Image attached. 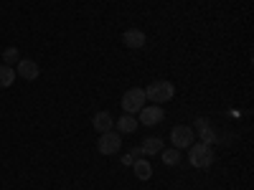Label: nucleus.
I'll return each instance as SVG.
<instances>
[{
    "instance_id": "4468645a",
    "label": "nucleus",
    "mask_w": 254,
    "mask_h": 190,
    "mask_svg": "<svg viewBox=\"0 0 254 190\" xmlns=\"http://www.w3.org/2000/svg\"><path fill=\"white\" fill-rule=\"evenodd\" d=\"M178 160H181V150H163V162L165 165H178Z\"/></svg>"
},
{
    "instance_id": "20e7f679",
    "label": "nucleus",
    "mask_w": 254,
    "mask_h": 190,
    "mask_svg": "<svg viewBox=\"0 0 254 190\" xmlns=\"http://www.w3.org/2000/svg\"><path fill=\"white\" fill-rule=\"evenodd\" d=\"M171 140H173V147H176V150H186V147L193 144L196 135H193V130H190V127L176 124L173 130H171Z\"/></svg>"
},
{
    "instance_id": "ddd939ff",
    "label": "nucleus",
    "mask_w": 254,
    "mask_h": 190,
    "mask_svg": "<svg viewBox=\"0 0 254 190\" xmlns=\"http://www.w3.org/2000/svg\"><path fill=\"white\" fill-rule=\"evenodd\" d=\"M15 81V71L10 69V66H0V89H5V87H10V84Z\"/></svg>"
},
{
    "instance_id": "6e6552de",
    "label": "nucleus",
    "mask_w": 254,
    "mask_h": 190,
    "mask_svg": "<svg viewBox=\"0 0 254 190\" xmlns=\"http://www.w3.org/2000/svg\"><path fill=\"white\" fill-rule=\"evenodd\" d=\"M122 44L127 48H142L145 46V33L142 31H125L122 33Z\"/></svg>"
},
{
    "instance_id": "7ed1b4c3",
    "label": "nucleus",
    "mask_w": 254,
    "mask_h": 190,
    "mask_svg": "<svg viewBox=\"0 0 254 190\" xmlns=\"http://www.w3.org/2000/svg\"><path fill=\"white\" fill-rule=\"evenodd\" d=\"M145 92L142 89H127L125 96H122V109L125 114H137L142 107H145Z\"/></svg>"
},
{
    "instance_id": "1a4fd4ad",
    "label": "nucleus",
    "mask_w": 254,
    "mask_h": 190,
    "mask_svg": "<svg viewBox=\"0 0 254 190\" xmlns=\"http://www.w3.org/2000/svg\"><path fill=\"white\" fill-rule=\"evenodd\" d=\"M92 124H94V130H97V132H110V130H112V124H115V119H112L110 112H97L94 119H92Z\"/></svg>"
},
{
    "instance_id": "f257e3e1",
    "label": "nucleus",
    "mask_w": 254,
    "mask_h": 190,
    "mask_svg": "<svg viewBox=\"0 0 254 190\" xmlns=\"http://www.w3.org/2000/svg\"><path fill=\"white\" fill-rule=\"evenodd\" d=\"M145 92V99H150L153 104H165V101H171L176 96V87L171 81H153Z\"/></svg>"
},
{
    "instance_id": "0eeeda50",
    "label": "nucleus",
    "mask_w": 254,
    "mask_h": 190,
    "mask_svg": "<svg viewBox=\"0 0 254 190\" xmlns=\"http://www.w3.org/2000/svg\"><path fill=\"white\" fill-rule=\"evenodd\" d=\"M137 150H140V155H158V152H163V140L160 137H145Z\"/></svg>"
},
{
    "instance_id": "9b49d317",
    "label": "nucleus",
    "mask_w": 254,
    "mask_h": 190,
    "mask_svg": "<svg viewBox=\"0 0 254 190\" xmlns=\"http://www.w3.org/2000/svg\"><path fill=\"white\" fill-rule=\"evenodd\" d=\"M132 167H135V175L140 180H150L153 175V165L147 162V160H132Z\"/></svg>"
},
{
    "instance_id": "9d476101",
    "label": "nucleus",
    "mask_w": 254,
    "mask_h": 190,
    "mask_svg": "<svg viewBox=\"0 0 254 190\" xmlns=\"http://www.w3.org/2000/svg\"><path fill=\"white\" fill-rule=\"evenodd\" d=\"M18 76H23V79L33 81V79L38 76V66H36V61L20 58V61H18Z\"/></svg>"
},
{
    "instance_id": "2eb2a0df",
    "label": "nucleus",
    "mask_w": 254,
    "mask_h": 190,
    "mask_svg": "<svg viewBox=\"0 0 254 190\" xmlns=\"http://www.w3.org/2000/svg\"><path fill=\"white\" fill-rule=\"evenodd\" d=\"M18 56H20V53H18L15 48H8V51L3 53V61H5V66H13V63H18V61H20Z\"/></svg>"
},
{
    "instance_id": "f03ea898",
    "label": "nucleus",
    "mask_w": 254,
    "mask_h": 190,
    "mask_svg": "<svg viewBox=\"0 0 254 190\" xmlns=\"http://www.w3.org/2000/svg\"><path fill=\"white\" fill-rule=\"evenodd\" d=\"M188 160H190V165L193 167H208L211 162H214V150H211L208 144H203V142H198V144H190L188 147Z\"/></svg>"
},
{
    "instance_id": "39448f33",
    "label": "nucleus",
    "mask_w": 254,
    "mask_h": 190,
    "mask_svg": "<svg viewBox=\"0 0 254 190\" xmlns=\"http://www.w3.org/2000/svg\"><path fill=\"white\" fill-rule=\"evenodd\" d=\"M122 147V140L110 130V132H102V137H99V142H97V150L102 152V155H117V150Z\"/></svg>"
},
{
    "instance_id": "f8f14e48",
    "label": "nucleus",
    "mask_w": 254,
    "mask_h": 190,
    "mask_svg": "<svg viewBox=\"0 0 254 190\" xmlns=\"http://www.w3.org/2000/svg\"><path fill=\"white\" fill-rule=\"evenodd\" d=\"M117 130H120V132H125V135L135 132V130H137V117H130V114L120 117V119H117Z\"/></svg>"
},
{
    "instance_id": "423d86ee",
    "label": "nucleus",
    "mask_w": 254,
    "mask_h": 190,
    "mask_svg": "<svg viewBox=\"0 0 254 190\" xmlns=\"http://www.w3.org/2000/svg\"><path fill=\"white\" fill-rule=\"evenodd\" d=\"M137 114H140V122H142L145 127H153V124H158V122L165 119V114H163V109H160V104H150V107H142Z\"/></svg>"
}]
</instances>
